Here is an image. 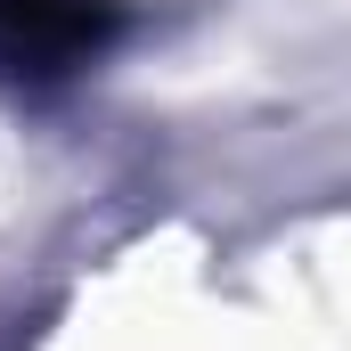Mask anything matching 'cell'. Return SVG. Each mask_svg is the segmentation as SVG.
<instances>
[{"label": "cell", "instance_id": "6da1fadb", "mask_svg": "<svg viewBox=\"0 0 351 351\" xmlns=\"http://www.w3.org/2000/svg\"><path fill=\"white\" fill-rule=\"evenodd\" d=\"M106 0H0V74H74L106 49Z\"/></svg>", "mask_w": 351, "mask_h": 351}]
</instances>
